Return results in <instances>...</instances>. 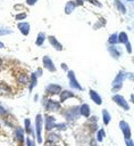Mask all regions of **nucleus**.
<instances>
[{"mask_svg":"<svg viewBox=\"0 0 134 146\" xmlns=\"http://www.w3.org/2000/svg\"><path fill=\"white\" fill-rule=\"evenodd\" d=\"M42 124H43L42 115L37 114L35 117V132H36V140L39 144L42 143Z\"/></svg>","mask_w":134,"mask_h":146,"instance_id":"nucleus-1","label":"nucleus"},{"mask_svg":"<svg viewBox=\"0 0 134 146\" xmlns=\"http://www.w3.org/2000/svg\"><path fill=\"white\" fill-rule=\"evenodd\" d=\"M126 76H127V73H125V72H123V71H120V72L117 74V76L115 78V80H114V82H112V91H117V90H119V89L122 88L123 81L125 80Z\"/></svg>","mask_w":134,"mask_h":146,"instance_id":"nucleus-2","label":"nucleus"},{"mask_svg":"<svg viewBox=\"0 0 134 146\" xmlns=\"http://www.w3.org/2000/svg\"><path fill=\"white\" fill-rule=\"evenodd\" d=\"M28 81H30V78L28 75L26 74V72L24 71H19L18 73H16V82L20 86H26L28 84Z\"/></svg>","mask_w":134,"mask_h":146,"instance_id":"nucleus-3","label":"nucleus"},{"mask_svg":"<svg viewBox=\"0 0 134 146\" xmlns=\"http://www.w3.org/2000/svg\"><path fill=\"white\" fill-rule=\"evenodd\" d=\"M112 100H114L118 106H120L122 108H124L125 111H128V110H129V106H128L127 102L125 100V98H124L122 95H115V96L112 97Z\"/></svg>","mask_w":134,"mask_h":146,"instance_id":"nucleus-4","label":"nucleus"},{"mask_svg":"<svg viewBox=\"0 0 134 146\" xmlns=\"http://www.w3.org/2000/svg\"><path fill=\"white\" fill-rule=\"evenodd\" d=\"M68 79H69V86L73 89H77V90H83V88L81 87V84L77 82L76 78H75V73L73 71H68Z\"/></svg>","mask_w":134,"mask_h":146,"instance_id":"nucleus-5","label":"nucleus"},{"mask_svg":"<svg viewBox=\"0 0 134 146\" xmlns=\"http://www.w3.org/2000/svg\"><path fill=\"white\" fill-rule=\"evenodd\" d=\"M119 128H120V130H122V132L124 135V138L125 139H129L132 133H131V128H129L128 123L126 121H120L119 122Z\"/></svg>","mask_w":134,"mask_h":146,"instance_id":"nucleus-6","label":"nucleus"},{"mask_svg":"<svg viewBox=\"0 0 134 146\" xmlns=\"http://www.w3.org/2000/svg\"><path fill=\"white\" fill-rule=\"evenodd\" d=\"M62 114L65 115V117H66L67 120H75L79 113H78V110H75L74 107H73V108L69 107V108H67L66 111H64Z\"/></svg>","mask_w":134,"mask_h":146,"instance_id":"nucleus-7","label":"nucleus"},{"mask_svg":"<svg viewBox=\"0 0 134 146\" xmlns=\"http://www.w3.org/2000/svg\"><path fill=\"white\" fill-rule=\"evenodd\" d=\"M42 62H43L44 68H47V70L50 71V72H56V66H55V64H53V62L51 60L50 57L44 56V57L42 58Z\"/></svg>","mask_w":134,"mask_h":146,"instance_id":"nucleus-8","label":"nucleus"},{"mask_svg":"<svg viewBox=\"0 0 134 146\" xmlns=\"http://www.w3.org/2000/svg\"><path fill=\"white\" fill-rule=\"evenodd\" d=\"M45 91H47L49 95H58V94H60V91H61V87H60L59 84L51 83V84H49V86L45 88Z\"/></svg>","mask_w":134,"mask_h":146,"instance_id":"nucleus-9","label":"nucleus"},{"mask_svg":"<svg viewBox=\"0 0 134 146\" xmlns=\"http://www.w3.org/2000/svg\"><path fill=\"white\" fill-rule=\"evenodd\" d=\"M12 92V88L7 84L6 82H0V95L1 96H8Z\"/></svg>","mask_w":134,"mask_h":146,"instance_id":"nucleus-10","label":"nucleus"},{"mask_svg":"<svg viewBox=\"0 0 134 146\" xmlns=\"http://www.w3.org/2000/svg\"><path fill=\"white\" fill-rule=\"evenodd\" d=\"M45 108H47V111H57V110L60 108V104L56 100L48 99L47 103H45Z\"/></svg>","mask_w":134,"mask_h":146,"instance_id":"nucleus-11","label":"nucleus"},{"mask_svg":"<svg viewBox=\"0 0 134 146\" xmlns=\"http://www.w3.org/2000/svg\"><path fill=\"white\" fill-rule=\"evenodd\" d=\"M56 125V119L53 116H45V130L50 131Z\"/></svg>","mask_w":134,"mask_h":146,"instance_id":"nucleus-12","label":"nucleus"},{"mask_svg":"<svg viewBox=\"0 0 134 146\" xmlns=\"http://www.w3.org/2000/svg\"><path fill=\"white\" fill-rule=\"evenodd\" d=\"M89 95H90V98H91L97 105H101V104H102L101 96H100L97 91H94V90H90V91H89Z\"/></svg>","mask_w":134,"mask_h":146,"instance_id":"nucleus-13","label":"nucleus"},{"mask_svg":"<svg viewBox=\"0 0 134 146\" xmlns=\"http://www.w3.org/2000/svg\"><path fill=\"white\" fill-rule=\"evenodd\" d=\"M15 139L19 144H23L24 143V140H25V138H24V130L22 128H18L17 127V129L15 130Z\"/></svg>","mask_w":134,"mask_h":146,"instance_id":"nucleus-14","label":"nucleus"},{"mask_svg":"<svg viewBox=\"0 0 134 146\" xmlns=\"http://www.w3.org/2000/svg\"><path fill=\"white\" fill-rule=\"evenodd\" d=\"M78 113L81 115H83L84 117H89L90 116V106L87 104H83L81 107H78Z\"/></svg>","mask_w":134,"mask_h":146,"instance_id":"nucleus-15","label":"nucleus"},{"mask_svg":"<svg viewBox=\"0 0 134 146\" xmlns=\"http://www.w3.org/2000/svg\"><path fill=\"white\" fill-rule=\"evenodd\" d=\"M18 29H19V31L22 32V34L23 35H27L28 33H30V24L28 23H19L18 24Z\"/></svg>","mask_w":134,"mask_h":146,"instance_id":"nucleus-16","label":"nucleus"},{"mask_svg":"<svg viewBox=\"0 0 134 146\" xmlns=\"http://www.w3.org/2000/svg\"><path fill=\"white\" fill-rule=\"evenodd\" d=\"M49 41H50V43L52 44V47H55L58 51H60V50H62V46H61V43L53 36V35H50L49 36Z\"/></svg>","mask_w":134,"mask_h":146,"instance_id":"nucleus-17","label":"nucleus"},{"mask_svg":"<svg viewBox=\"0 0 134 146\" xmlns=\"http://www.w3.org/2000/svg\"><path fill=\"white\" fill-rule=\"evenodd\" d=\"M75 95L72 92V91H68V90H61L60 91V102L62 103V102H65L66 99H68V98H72V97H74Z\"/></svg>","mask_w":134,"mask_h":146,"instance_id":"nucleus-18","label":"nucleus"},{"mask_svg":"<svg viewBox=\"0 0 134 146\" xmlns=\"http://www.w3.org/2000/svg\"><path fill=\"white\" fill-rule=\"evenodd\" d=\"M108 51L111 54V56H112L114 58H119V56H120V51H119V49H117L116 46H110V47H108Z\"/></svg>","mask_w":134,"mask_h":146,"instance_id":"nucleus-19","label":"nucleus"},{"mask_svg":"<svg viewBox=\"0 0 134 146\" xmlns=\"http://www.w3.org/2000/svg\"><path fill=\"white\" fill-rule=\"evenodd\" d=\"M102 117H103V124L104 125H108L110 123L111 116H110V114H109V112L107 110H102Z\"/></svg>","mask_w":134,"mask_h":146,"instance_id":"nucleus-20","label":"nucleus"},{"mask_svg":"<svg viewBox=\"0 0 134 146\" xmlns=\"http://www.w3.org/2000/svg\"><path fill=\"white\" fill-rule=\"evenodd\" d=\"M58 140H60L59 135H57V133H55V132H50V133L48 135V141H50V143H56V141H58Z\"/></svg>","mask_w":134,"mask_h":146,"instance_id":"nucleus-21","label":"nucleus"},{"mask_svg":"<svg viewBox=\"0 0 134 146\" xmlns=\"http://www.w3.org/2000/svg\"><path fill=\"white\" fill-rule=\"evenodd\" d=\"M118 42H120V43H126V42H128V38H127V34L125 33V32H120L119 34H118Z\"/></svg>","mask_w":134,"mask_h":146,"instance_id":"nucleus-22","label":"nucleus"},{"mask_svg":"<svg viewBox=\"0 0 134 146\" xmlns=\"http://www.w3.org/2000/svg\"><path fill=\"white\" fill-rule=\"evenodd\" d=\"M44 39H45V34H44L43 32H40V33H39V35H37L36 41H35L36 46H42V43L44 42Z\"/></svg>","mask_w":134,"mask_h":146,"instance_id":"nucleus-23","label":"nucleus"},{"mask_svg":"<svg viewBox=\"0 0 134 146\" xmlns=\"http://www.w3.org/2000/svg\"><path fill=\"white\" fill-rule=\"evenodd\" d=\"M30 90L33 89L34 86H36V74L35 73H32L31 76H30Z\"/></svg>","mask_w":134,"mask_h":146,"instance_id":"nucleus-24","label":"nucleus"},{"mask_svg":"<svg viewBox=\"0 0 134 146\" xmlns=\"http://www.w3.org/2000/svg\"><path fill=\"white\" fill-rule=\"evenodd\" d=\"M104 137H106V132H104V130H103V129H99L98 132H97V141L101 143V141L103 140Z\"/></svg>","mask_w":134,"mask_h":146,"instance_id":"nucleus-25","label":"nucleus"},{"mask_svg":"<svg viewBox=\"0 0 134 146\" xmlns=\"http://www.w3.org/2000/svg\"><path fill=\"white\" fill-rule=\"evenodd\" d=\"M117 42H118V34L117 33H115V34L109 36V39H108V43L109 44H117Z\"/></svg>","mask_w":134,"mask_h":146,"instance_id":"nucleus-26","label":"nucleus"},{"mask_svg":"<svg viewBox=\"0 0 134 146\" xmlns=\"http://www.w3.org/2000/svg\"><path fill=\"white\" fill-rule=\"evenodd\" d=\"M24 127H25V131H26V133H31V132H32V128H31V121H30V119H25V120H24Z\"/></svg>","mask_w":134,"mask_h":146,"instance_id":"nucleus-27","label":"nucleus"},{"mask_svg":"<svg viewBox=\"0 0 134 146\" xmlns=\"http://www.w3.org/2000/svg\"><path fill=\"white\" fill-rule=\"evenodd\" d=\"M75 8V3L73 2V1H69V2H67V5H66V7H65V11H66V14H69V13H72L73 11V9Z\"/></svg>","mask_w":134,"mask_h":146,"instance_id":"nucleus-28","label":"nucleus"},{"mask_svg":"<svg viewBox=\"0 0 134 146\" xmlns=\"http://www.w3.org/2000/svg\"><path fill=\"white\" fill-rule=\"evenodd\" d=\"M115 5H116L117 9H119V10H120V11H122L123 14H125V13H126V9H125L124 5H123V3H122V2L119 1V0H116V1H115Z\"/></svg>","mask_w":134,"mask_h":146,"instance_id":"nucleus-29","label":"nucleus"},{"mask_svg":"<svg viewBox=\"0 0 134 146\" xmlns=\"http://www.w3.org/2000/svg\"><path fill=\"white\" fill-rule=\"evenodd\" d=\"M55 128H57L59 130H66V123H56Z\"/></svg>","mask_w":134,"mask_h":146,"instance_id":"nucleus-30","label":"nucleus"},{"mask_svg":"<svg viewBox=\"0 0 134 146\" xmlns=\"http://www.w3.org/2000/svg\"><path fill=\"white\" fill-rule=\"evenodd\" d=\"M26 146H35V143L31 139V138H26Z\"/></svg>","mask_w":134,"mask_h":146,"instance_id":"nucleus-31","label":"nucleus"},{"mask_svg":"<svg viewBox=\"0 0 134 146\" xmlns=\"http://www.w3.org/2000/svg\"><path fill=\"white\" fill-rule=\"evenodd\" d=\"M26 17V14L25 13H23V14H17L16 15V19H23V18H25Z\"/></svg>","mask_w":134,"mask_h":146,"instance_id":"nucleus-32","label":"nucleus"},{"mask_svg":"<svg viewBox=\"0 0 134 146\" xmlns=\"http://www.w3.org/2000/svg\"><path fill=\"white\" fill-rule=\"evenodd\" d=\"M125 144L126 146H133V140L129 138V139H125Z\"/></svg>","mask_w":134,"mask_h":146,"instance_id":"nucleus-33","label":"nucleus"},{"mask_svg":"<svg viewBox=\"0 0 134 146\" xmlns=\"http://www.w3.org/2000/svg\"><path fill=\"white\" fill-rule=\"evenodd\" d=\"M125 44H126V48H127V52H128V54H131V52H132V48H131V43H129V42H126Z\"/></svg>","mask_w":134,"mask_h":146,"instance_id":"nucleus-34","label":"nucleus"},{"mask_svg":"<svg viewBox=\"0 0 134 146\" xmlns=\"http://www.w3.org/2000/svg\"><path fill=\"white\" fill-rule=\"evenodd\" d=\"M11 31H9V30H2L1 27H0V35H2V34H7V33H10Z\"/></svg>","mask_w":134,"mask_h":146,"instance_id":"nucleus-35","label":"nucleus"},{"mask_svg":"<svg viewBox=\"0 0 134 146\" xmlns=\"http://www.w3.org/2000/svg\"><path fill=\"white\" fill-rule=\"evenodd\" d=\"M0 114H1V115H3V114H7V111H6L3 107H1V106H0Z\"/></svg>","mask_w":134,"mask_h":146,"instance_id":"nucleus-36","label":"nucleus"},{"mask_svg":"<svg viewBox=\"0 0 134 146\" xmlns=\"http://www.w3.org/2000/svg\"><path fill=\"white\" fill-rule=\"evenodd\" d=\"M87 1H90V2H92V3H94L95 6H99V7L101 6V5H100V2H98V1H95V0H87Z\"/></svg>","mask_w":134,"mask_h":146,"instance_id":"nucleus-37","label":"nucleus"},{"mask_svg":"<svg viewBox=\"0 0 134 146\" xmlns=\"http://www.w3.org/2000/svg\"><path fill=\"white\" fill-rule=\"evenodd\" d=\"M36 1H37V0H27L26 2H27L28 5H34V3L36 2Z\"/></svg>","mask_w":134,"mask_h":146,"instance_id":"nucleus-38","label":"nucleus"},{"mask_svg":"<svg viewBox=\"0 0 134 146\" xmlns=\"http://www.w3.org/2000/svg\"><path fill=\"white\" fill-rule=\"evenodd\" d=\"M61 68H62V70H65V71H68V67H67V65H66V64H64V63L61 64Z\"/></svg>","mask_w":134,"mask_h":146,"instance_id":"nucleus-39","label":"nucleus"},{"mask_svg":"<svg viewBox=\"0 0 134 146\" xmlns=\"http://www.w3.org/2000/svg\"><path fill=\"white\" fill-rule=\"evenodd\" d=\"M3 47H5V46H3V43H2V42H1V41H0V49H2V48H3Z\"/></svg>","mask_w":134,"mask_h":146,"instance_id":"nucleus-40","label":"nucleus"},{"mask_svg":"<svg viewBox=\"0 0 134 146\" xmlns=\"http://www.w3.org/2000/svg\"><path fill=\"white\" fill-rule=\"evenodd\" d=\"M2 63H3V62H2V59L0 58V70H1V66H2Z\"/></svg>","mask_w":134,"mask_h":146,"instance_id":"nucleus-41","label":"nucleus"},{"mask_svg":"<svg viewBox=\"0 0 134 146\" xmlns=\"http://www.w3.org/2000/svg\"><path fill=\"white\" fill-rule=\"evenodd\" d=\"M128 1H132V0H128Z\"/></svg>","mask_w":134,"mask_h":146,"instance_id":"nucleus-42","label":"nucleus"}]
</instances>
